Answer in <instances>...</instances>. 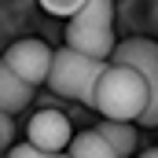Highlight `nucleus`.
I'll list each match as a JSON object with an SVG mask.
<instances>
[{
	"mask_svg": "<svg viewBox=\"0 0 158 158\" xmlns=\"http://www.w3.org/2000/svg\"><path fill=\"white\" fill-rule=\"evenodd\" d=\"M110 66V59H92L77 48L63 44L55 52V63H52V77L48 88L63 99H77V103H96V85L103 77V70Z\"/></svg>",
	"mask_w": 158,
	"mask_h": 158,
	"instance_id": "obj_2",
	"label": "nucleus"
},
{
	"mask_svg": "<svg viewBox=\"0 0 158 158\" xmlns=\"http://www.w3.org/2000/svg\"><path fill=\"white\" fill-rule=\"evenodd\" d=\"M110 63H129V66H136V70L147 77V85H151V107H147V114L140 118V125H155L158 129V44L147 40V37L118 40Z\"/></svg>",
	"mask_w": 158,
	"mask_h": 158,
	"instance_id": "obj_4",
	"label": "nucleus"
},
{
	"mask_svg": "<svg viewBox=\"0 0 158 158\" xmlns=\"http://www.w3.org/2000/svg\"><path fill=\"white\" fill-rule=\"evenodd\" d=\"M140 158H158V147H151V151H143Z\"/></svg>",
	"mask_w": 158,
	"mask_h": 158,
	"instance_id": "obj_13",
	"label": "nucleus"
},
{
	"mask_svg": "<svg viewBox=\"0 0 158 158\" xmlns=\"http://www.w3.org/2000/svg\"><path fill=\"white\" fill-rule=\"evenodd\" d=\"M11 136H15V125H11V114H0V143L11 151L15 143H11Z\"/></svg>",
	"mask_w": 158,
	"mask_h": 158,
	"instance_id": "obj_12",
	"label": "nucleus"
},
{
	"mask_svg": "<svg viewBox=\"0 0 158 158\" xmlns=\"http://www.w3.org/2000/svg\"><path fill=\"white\" fill-rule=\"evenodd\" d=\"M40 7L48 11V15H59V19H74L81 7L88 4V0H37Z\"/></svg>",
	"mask_w": 158,
	"mask_h": 158,
	"instance_id": "obj_10",
	"label": "nucleus"
},
{
	"mask_svg": "<svg viewBox=\"0 0 158 158\" xmlns=\"http://www.w3.org/2000/svg\"><path fill=\"white\" fill-rule=\"evenodd\" d=\"M103 118L110 121H140L151 107V85L147 77L129 66V63H110L96 85V103Z\"/></svg>",
	"mask_w": 158,
	"mask_h": 158,
	"instance_id": "obj_1",
	"label": "nucleus"
},
{
	"mask_svg": "<svg viewBox=\"0 0 158 158\" xmlns=\"http://www.w3.org/2000/svg\"><path fill=\"white\" fill-rule=\"evenodd\" d=\"M33 96V85L0 63V114H19Z\"/></svg>",
	"mask_w": 158,
	"mask_h": 158,
	"instance_id": "obj_7",
	"label": "nucleus"
},
{
	"mask_svg": "<svg viewBox=\"0 0 158 158\" xmlns=\"http://www.w3.org/2000/svg\"><path fill=\"white\" fill-rule=\"evenodd\" d=\"M74 136L77 132L70 129V118L59 110H37L26 121V140L40 151H66L74 143Z\"/></svg>",
	"mask_w": 158,
	"mask_h": 158,
	"instance_id": "obj_6",
	"label": "nucleus"
},
{
	"mask_svg": "<svg viewBox=\"0 0 158 158\" xmlns=\"http://www.w3.org/2000/svg\"><path fill=\"white\" fill-rule=\"evenodd\" d=\"M74 158H121L110 143H107V136L99 132V129H85V132H77L74 136V143L66 147Z\"/></svg>",
	"mask_w": 158,
	"mask_h": 158,
	"instance_id": "obj_8",
	"label": "nucleus"
},
{
	"mask_svg": "<svg viewBox=\"0 0 158 158\" xmlns=\"http://www.w3.org/2000/svg\"><path fill=\"white\" fill-rule=\"evenodd\" d=\"M96 129L107 136V143H110L121 158H129L136 151V121H110V118H103Z\"/></svg>",
	"mask_w": 158,
	"mask_h": 158,
	"instance_id": "obj_9",
	"label": "nucleus"
},
{
	"mask_svg": "<svg viewBox=\"0 0 158 158\" xmlns=\"http://www.w3.org/2000/svg\"><path fill=\"white\" fill-rule=\"evenodd\" d=\"M66 44L92 59H110L114 40V0H88L66 26Z\"/></svg>",
	"mask_w": 158,
	"mask_h": 158,
	"instance_id": "obj_3",
	"label": "nucleus"
},
{
	"mask_svg": "<svg viewBox=\"0 0 158 158\" xmlns=\"http://www.w3.org/2000/svg\"><path fill=\"white\" fill-rule=\"evenodd\" d=\"M7 158H74V155H70V151H40V147H33V143L26 140L22 147H11Z\"/></svg>",
	"mask_w": 158,
	"mask_h": 158,
	"instance_id": "obj_11",
	"label": "nucleus"
},
{
	"mask_svg": "<svg viewBox=\"0 0 158 158\" xmlns=\"http://www.w3.org/2000/svg\"><path fill=\"white\" fill-rule=\"evenodd\" d=\"M52 63H55V52L44 44V40H15L7 52H4V66L15 70L19 77H26L33 88L37 85H48L52 77Z\"/></svg>",
	"mask_w": 158,
	"mask_h": 158,
	"instance_id": "obj_5",
	"label": "nucleus"
}]
</instances>
